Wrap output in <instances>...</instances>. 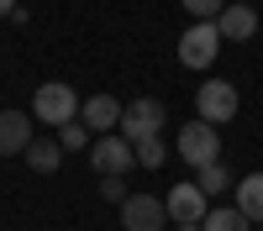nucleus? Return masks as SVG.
<instances>
[{
	"instance_id": "nucleus-17",
	"label": "nucleus",
	"mask_w": 263,
	"mask_h": 231,
	"mask_svg": "<svg viewBox=\"0 0 263 231\" xmlns=\"http://www.w3.org/2000/svg\"><path fill=\"white\" fill-rule=\"evenodd\" d=\"M132 153H137V163H142V168H163L168 147H163V137H137V142H132Z\"/></svg>"
},
{
	"instance_id": "nucleus-1",
	"label": "nucleus",
	"mask_w": 263,
	"mask_h": 231,
	"mask_svg": "<svg viewBox=\"0 0 263 231\" xmlns=\"http://www.w3.org/2000/svg\"><path fill=\"white\" fill-rule=\"evenodd\" d=\"M32 116L48 121V126H63V121L79 116V95L63 79H48V84H37V95H32Z\"/></svg>"
},
{
	"instance_id": "nucleus-10",
	"label": "nucleus",
	"mask_w": 263,
	"mask_h": 231,
	"mask_svg": "<svg viewBox=\"0 0 263 231\" xmlns=\"http://www.w3.org/2000/svg\"><path fill=\"white\" fill-rule=\"evenodd\" d=\"M79 121L90 126V132H116V126H121V100H116V95H90V100H79Z\"/></svg>"
},
{
	"instance_id": "nucleus-11",
	"label": "nucleus",
	"mask_w": 263,
	"mask_h": 231,
	"mask_svg": "<svg viewBox=\"0 0 263 231\" xmlns=\"http://www.w3.org/2000/svg\"><path fill=\"white\" fill-rule=\"evenodd\" d=\"M27 142H32V116L27 111H0V158L27 153Z\"/></svg>"
},
{
	"instance_id": "nucleus-9",
	"label": "nucleus",
	"mask_w": 263,
	"mask_h": 231,
	"mask_svg": "<svg viewBox=\"0 0 263 231\" xmlns=\"http://www.w3.org/2000/svg\"><path fill=\"white\" fill-rule=\"evenodd\" d=\"M216 27H221V42H248L258 32V11L253 0H227L221 16H216Z\"/></svg>"
},
{
	"instance_id": "nucleus-15",
	"label": "nucleus",
	"mask_w": 263,
	"mask_h": 231,
	"mask_svg": "<svg viewBox=\"0 0 263 231\" xmlns=\"http://www.w3.org/2000/svg\"><path fill=\"white\" fill-rule=\"evenodd\" d=\"M200 226H205V231H253V221H248L237 205H216V210H205Z\"/></svg>"
},
{
	"instance_id": "nucleus-7",
	"label": "nucleus",
	"mask_w": 263,
	"mask_h": 231,
	"mask_svg": "<svg viewBox=\"0 0 263 231\" xmlns=\"http://www.w3.org/2000/svg\"><path fill=\"white\" fill-rule=\"evenodd\" d=\"M121 226L126 231H163L168 210H163V200H153V195H126L121 200Z\"/></svg>"
},
{
	"instance_id": "nucleus-20",
	"label": "nucleus",
	"mask_w": 263,
	"mask_h": 231,
	"mask_svg": "<svg viewBox=\"0 0 263 231\" xmlns=\"http://www.w3.org/2000/svg\"><path fill=\"white\" fill-rule=\"evenodd\" d=\"M174 231H205L200 221H174Z\"/></svg>"
},
{
	"instance_id": "nucleus-22",
	"label": "nucleus",
	"mask_w": 263,
	"mask_h": 231,
	"mask_svg": "<svg viewBox=\"0 0 263 231\" xmlns=\"http://www.w3.org/2000/svg\"><path fill=\"white\" fill-rule=\"evenodd\" d=\"M258 231H263V221H258Z\"/></svg>"
},
{
	"instance_id": "nucleus-2",
	"label": "nucleus",
	"mask_w": 263,
	"mask_h": 231,
	"mask_svg": "<svg viewBox=\"0 0 263 231\" xmlns=\"http://www.w3.org/2000/svg\"><path fill=\"white\" fill-rule=\"evenodd\" d=\"M216 53H221V27H216V21L184 27V37H179V63L184 69H211Z\"/></svg>"
},
{
	"instance_id": "nucleus-8",
	"label": "nucleus",
	"mask_w": 263,
	"mask_h": 231,
	"mask_svg": "<svg viewBox=\"0 0 263 231\" xmlns=\"http://www.w3.org/2000/svg\"><path fill=\"white\" fill-rule=\"evenodd\" d=\"M163 210H168V221H205L211 200H205V189L195 184V179H184V184H174V189H168Z\"/></svg>"
},
{
	"instance_id": "nucleus-18",
	"label": "nucleus",
	"mask_w": 263,
	"mask_h": 231,
	"mask_svg": "<svg viewBox=\"0 0 263 231\" xmlns=\"http://www.w3.org/2000/svg\"><path fill=\"white\" fill-rule=\"evenodd\" d=\"M221 6H227V0H184V11H190L195 21H216V16H221Z\"/></svg>"
},
{
	"instance_id": "nucleus-5",
	"label": "nucleus",
	"mask_w": 263,
	"mask_h": 231,
	"mask_svg": "<svg viewBox=\"0 0 263 231\" xmlns=\"http://www.w3.org/2000/svg\"><path fill=\"white\" fill-rule=\"evenodd\" d=\"M237 84L232 79H205L200 84V95H195V111H200V121H211V126H227L232 116H237Z\"/></svg>"
},
{
	"instance_id": "nucleus-4",
	"label": "nucleus",
	"mask_w": 263,
	"mask_h": 231,
	"mask_svg": "<svg viewBox=\"0 0 263 231\" xmlns=\"http://www.w3.org/2000/svg\"><path fill=\"white\" fill-rule=\"evenodd\" d=\"M163 121H168L163 100H147V95H137L132 105H121V126H116V132H121L126 142H137V137H158V132H163Z\"/></svg>"
},
{
	"instance_id": "nucleus-21",
	"label": "nucleus",
	"mask_w": 263,
	"mask_h": 231,
	"mask_svg": "<svg viewBox=\"0 0 263 231\" xmlns=\"http://www.w3.org/2000/svg\"><path fill=\"white\" fill-rule=\"evenodd\" d=\"M16 11V0H0V16H11Z\"/></svg>"
},
{
	"instance_id": "nucleus-16",
	"label": "nucleus",
	"mask_w": 263,
	"mask_h": 231,
	"mask_svg": "<svg viewBox=\"0 0 263 231\" xmlns=\"http://www.w3.org/2000/svg\"><path fill=\"white\" fill-rule=\"evenodd\" d=\"M53 132H58V142H63V153H84V147H90V137H95L79 116H74V121H63V126H53Z\"/></svg>"
},
{
	"instance_id": "nucleus-13",
	"label": "nucleus",
	"mask_w": 263,
	"mask_h": 231,
	"mask_svg": "<svg viewBox=\"0 0 263 231\" xmlns=\"http://www.w3.org/2000/svg\"><path fill=\"white\" fill-rule=\"evenodd\" d=\"M21 158L32 163V174H58V163H63V142H58V137H32Z\"/></svg>"
},
{
	"instance_id": "nucleus-12",
	"label": "nucleus",
	"mask_w": 263,
	"mask_h": 231,
	"mask_svg": "<svg viewBox=\"0 0 263 231\" xmlns=\"http://www.w3.org/2000/svg\"><path fill=\"white\" fill-rule=\"evenodd\" d=\"M232 189H237V200H232V205H237V210H242V216L258 226V221H263V168H258V174H242Z\"/></svg>"
},
{
	"instance_id": "nucleus-19",
	"label": "nucleus",
	"mask_w": 263,
	"mask_h": 231,
	"mask_svg": "<svg viewBox=\"0 0 263 231\" xmlns=\"http://www.w3.org/2000/svg\"><path fill=\"white\" fill-rule=\"evenodd\" d=\"M100 195L121 205V200H126V184H121V174H105V179H100Z\"/></svg>"
},
{
	"instance_id": "nucleus-3",
	"label": "nucleus",
	"mask_w": 263,
	"mask_h": 231,
	"mask_svg": "<svg viewBox=\"0 0 263 231\" xmlns=\"http://www.w3.org/2000/svg\"><path fill=\"white\" fill-rule=\"evenodd\" d=\"M84 153H90V168H95L100 179H105V174H126V168L137 163V153H132V142H126L121 132H116V137H111V132H95Z\"/></svg>"
},
{
	"instance_id": "nucleus-14",
	"label": "nucleus",
	"mask_w": 263,
	"mask_h": 231,
	"mask_svg": "<svg viewBox=\"0 0 263 231\" xmlns=\"http://www.w3.org/2000/svg\"><path fill=\"white\" fill-rule=\"evenodd\" d=\"M195 184L205 189V200H221L237 179H232V168H227L221 158H211V163H200V168H195Z\"/></svg>"
},
{
	"instance_id": "nucleus-6",
	"label": "nucleus",
	"mask_w": 263,
	"mask_h": 231,
	"mask_svg": "<svg viewBox=\"0 0 263 231\" xmlns=\"http://www.w3.org/2000/svg\"><path fill=\"white\" fill-rule=\"evenodd\" d=\"M179 158H184L190 168L221 158V126H211V121H190V126H179Z\"/></svg>"
}]
</instances>
